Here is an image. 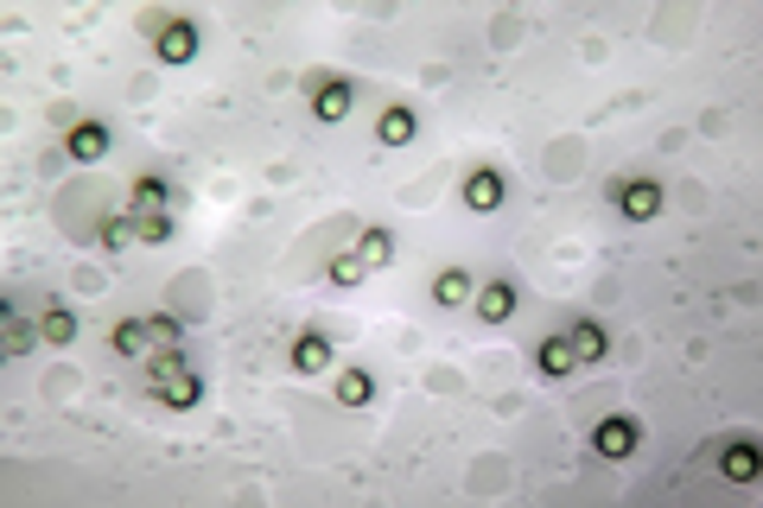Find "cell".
<instances>
[{
  "label": "cell",
  "instance_id": "cell-1",
  "mask_svg": "<svg viewBox=\"0 0 763 508\" xmlns=\"http://www.w3.org/2000/svg\"><path fill=\"white\" fill-rule=\"evenodd\" d=\"M141 395L159 400V407H198L204 382H198V368L184 356H153V363H141Z\"/></svg>",
  "mask_w": 763,
  "mask_h": 508
},
{
  "label": "cell",
  "instance_id": "cell-2",
  "mask_svg": "<svg viewBox=\"0 0 763 508\" xmlns=\"http://www.w3.org/2000/svg\"><path fill=\"white\" fill-rule=\"evenodd\" d=\"M306 96H312V114H319V121H344V114H350V102H357L350 76H325V71L306 76Z\"/></svg>",
  "mask_w": 763,
  "mask_h": 508
},
{
  "label": "cell",
  "instance_id": "cell-3",
  "mask_svg": "<svg viewBox=\"0 0 763 508\" xmlns=\"http://www.w3.org/2000/svg\"><path fill=\"white\" fill-rule=\"evenodd\" d=\"M611 204L630 222H649V217H661V184L655 179H611Z\"/></svg>",
  "mask_w": 763,
  "mask_h": 508
},
{
  "label": "cell",
  "instance_id": "cell-4",
  "mask_svg": "<svg viewBox=\"0 0 763 508\" xmlns=\"http://www.w3.org/2000/svg\"><path fill=\"white\" fill-rule=\"evenodd\" d=\"M636 445H643V426L636 420H623V413H611V420H598V433H592V451L598 458H636Z\"/></svg>",
  "mask_w": 763,
  "mask_h": 508
},
{
  "label": "cell",
  "instance_id": "cell-5",
  "mask_svg": "<svg viewBox=\"0 0 763 508\" xmlns=\"http://www.w3.org/2000/svg\"><path fill=\"white\" fill-rule=\"evenodd\" d=\"M103 210H109V204H103L96 191H64V197H58V222H64L71 235H96Z\"/></svg>",
  "mask_w": 763,
  "mask_h": 508
},
{
  "label": "cell",
  "instance_id": "cell-6",
  "mask_svg": "<svg viewBox=\"0 0 763 508\" xmlns=\"http://www.w3.org/2000/svg\"><path fill=\"white\" fill-rule=\"evenodd\" d=\"M153 51H159V64H191V58H198V26L172 13V20L159 26V38H153Z\"/></svg>",
  "mask_w": 763,
  "mask_h": 508
},
{
  "label": "cell",
  "instance_id": "cell-7",
  "mask_svg": "<svg viewBox=\"0 0 763 508\" xmlns=\"http://www.w3.org/2000/svg\"><path fill=\"white\" fill-rule=\"evenodd\" d=\"M465 210H472V217H490V210H503V172H490V166L465 172Z\"/></svg>",
  "mask_w": 763,
  "mask_h": 508
},
{
  "label": "cell",
  "instance_id": "cell-8",
  "mask_svg": "<svg viewBox=\"0 0 763 508\" xmlns=\"http://www.w3.org/2000/svg\"><path fill=\"white\" fill-rule=\"evenodd\" d=\"M109 343H115V356H134V363H153L159 350H153V325L146 318H121V325L109 330Z\"/></svg>",
  "mask_w": 763,
  "mask_h": 508
},
{
  "label": "cell",
  "instance_id": "cell-9",
  "mask_svg": "<svg viewBox=\"0 0 763 508\" xmlns=\"http://www.w3.org/2000/svg\"><path fill=\"white\" fill-rule=\"evenodd\" d=\"M472 305L484 325H509L515 318V280H490L484 292H472Z\"/></svg>",
  "mask_w": 763,
  "mask_h": 508
},
{
  "label": "cell",
  "instance_id": "cell-10",
  "mask_svg": "<svg viewBox=\"0 0 763 508\" xmlns=\"http://www.w3.org/2000/svg\"><path fill=\"white\" fill-rule=\"evenodd\" d=\"M64 153H71L76 166H96V159L109 153V128H103V121H76L71 141H64Z\"/></svg>",
  "mask_w": 763,
  "mask_h": 508
},
{
  "label": "cell",
  "instance_id": "cell-11",
  "mask_svg": "<svg viewBox=\"0 0 763 508\" xmlns=\"http://www.w3.org/2000/svg\"><path fill=\"white\" fill-rule=\"evenodd\" d=\"M293 368H299V375H325V368H331V337H325V330L293 337Z\"/></svg>",
  "mask_w": 763,
  "mask_h": 508
},
{
  "label": "cell",
  "instance_id": "cell-12",
  "mask_svg": "<svg viewBox=\"0 0 763 508\" xmlns=\"http://www.w3.org/2000/svg\"><path fill=\"white\" fill-rule=\"evenodd\" d=\"M128 204H134L141 217H153V210H172V184L159 179V172H141V179L128 184Z\"/></svg>",
  "mask_w": 763,
  "mask_h": 508
},
{
  "label": "cell",
  "instance_id": "cell-13",
  "mask_svg": "<svg viewBox=\"0 0 763 508\" xmlns=\"http://www.w3.org/2000/svg\"><path fill=\"white\" fill-rule=\"evenodd\" d=\"M96 242H103V249H128V242H141V235H134V204H109L103 222H96Z\"/></svg>",
  "mask_w": 763,
  "mask_h": 508
},
{
  "label": "cell",
  "instance_id": "cell-14",
  "mask_svg": "<svg viewBox=\"0 0 763 508\" xmlns=\"http://www.w3.org/2000/svg\"><path fill=\"white\" fill-rule=\"evenodd\" d=\"M33 343H38V325H26L20 305H7V318H0V350H7V356H26Z\"/></svg>",
  "mask_w": 763,
  "mask_h": 508
},
{
  "label": "cell",
  "instance_id": "cell-15",
  "mask_svg": "<svg viewBox=\"0 0 763 508\" xmlns=\"http://www.w3.org/2000/svg\"><path fill=\"white\" fill-rule=\"evenodd\" d=\"M414 134H420V114L414 109H401V102L395 109H382V121H375V141L382 146H407Z\"/></svg>",
  "mask_w": 763,
  "mask_h": 508
},
{
  "label": "cell",
  "instance_id": "cell-16",
  "mask_svg": "<svg viewBox=\"0 0 763 508\" xmlns=\"http://www.w3.org/2000/svg\"><path fill=\"white\" fill-rule=\"evenodd\" d=\"M535 368H541V375H573V368H580L573 343H567V330H553L541 350H535Z\"/></svg>",
  "mask_w": 763,
  "mask_h": 508
},
{
  "label": "cell",
  "instance_id": "cell-17",
  "mask_svg": "<svg viewBox=\"0 0 763 508\" xmlns=\"http://www.w3.org/2000/svg\"><path fill=\"white\" fill-rule=\"evenodd\" d=\"M567 343H573V356H580V363H598V356L611 350V337H605V325H592V318H580V325H567Z\"/></svg>",
  "mask_w": 763,
  "mask_h": 508
},
{
  "label": "cell",
  "instance_id": "cell-18",
  "mask_svg": "<svg viewBox=\"0 0 763 508\" xmlns=\"http://www.w3.org/2000/svg\"><path fill=\"white\" fill-rule=\"evenodd\" d=\"M719 471H726L731 483H758V445H751V438H738V445H726V458H719Z\"/></svg>",
  "mask_w": 763,
  "mask_h": 508
},
{
  "label": "cell",
  "instance_id": "cell-19",
  "mask_svg": "<svg viewBox=\"0 0 763 508\" xmlns=\"http://www.w3.org/2000/svg\"><path fill=\"white\" fill-rule=\"evenodd\" d=\"M433 299L439 305H472V274H465V267H445L433 280Z\"/></svg>",
  "mask_w": 763,
  "mask_h": 508
},
{
  "label": "cell",
  "instance_id": "cell-20",
  "mask_svg": "<svg viewBox=\"0 0 763 508\" xmlns=\"http://www.w3.org/2000/svg\"><path fill=\"white\" fill-rule=\"evenodd\" d=\"M38 337H45V343H71L76 318L64 312V305H45V312H38Z\"/></svg>",
  "mask_w": 763,
  "mask_h": 508
},
{
  "label": "cell",
  "instance_id": "cell-21",
  "mask_svg": "<svg viewBox=\"0 0 763 508\" xmlns=\"http://www.w3.org/2000/svg\"><path fill=\"white\" fill-rule=\"evenodd\" d=\"M357 254H363L369 267H389V261H395V235H389V229H363V235H357Z\"/></svg>",
  "mask_w": 763,
  "mask_h": 508
},
{
  "label": "cell",
  "instance_id": "cell-22",
  "mask_svg": "<svg viewBox=\"0 0 763 508\" xmlns=\"http://www.w3.org/2000/svg\"><path fill=\"white\" fill-rule=\"evenodd\" d=\"M369 395H375L369 368H344V375H337V400H344V407H369Z\"/></svg>",
  "mask_w": 763,
  "mask_h": 508
},
{
  "label": "cell",
  "instance_id": "cell-23",
  "mask_svg": "<svg viewBox=\"0 0 763 508\" xmlns=\"http://www.w3.org/2000/svg\"><path fill=\"white\" fill-rule=\"evenodd\" d=\"M146 325H153V350H159V356H184L179 350V318L159 312V318H146Z\"/></svg>",
  "mask_w": 763,
  "mask_h": 508
},
{
  "label": "cell",
  "instance_id": "cell-24",
  "mask_svg": "<svg viewBox=\"0 0 763 508\" xmlns=\"http://www.w3.org/2000/svg\"><path fill=\"white\" fill-rule=\"evenodd\" d=\"M134 235H141V242H166V235H172V210H153V217L134 210Z\"/></svg>",
  "mask_w": 763,
  "mask_h": 508
},
{
  "label": "cell",
  "instance_id": "cell-25",
  "mask_svg": "<svg viewBox=\"0 0 763 508\" xmlns=\"http://www.w3.org/2000/svg\"><path fill=\"white\" fill-rule=\"evenodd\" d=\"M363 274H369L363 254H337V261H331V280H337V287H357Z\"/></svg>",
  "mask_w": 763,
  "mask_h": 508
}]
</instances>
